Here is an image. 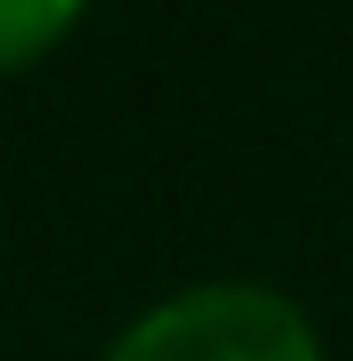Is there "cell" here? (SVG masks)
Returning a JSON list of instances; mask_svg holds the SVG:
<instances>
[{"label": "cell", "instance_id": "1", "mask_svg": "<svg viewBox=\"0 0 353 361\" xmlns=\"http://www.w3.org/2000/svg\"><path fill=\"white\" fill-rule=\"evenodd\" d=\"M105 361H321V337L297 297L265 281H201L144 305Z\"/></svg>", "mask_w": 353, "mask_h": 361}, {"label": "cell", "instance_id": "2", "mask_svg": "<svg viewBox=\"0 0 353 361\" xmlns=\"http://www.w3.org/2000/svg\"><path fill=\"white\" fill-rule=\"evenodd\" d=\"M80 25L73 0H0V73H25Z\"/></svg>", "mask_w": 353, "mask_h": 361}]
</instances>
